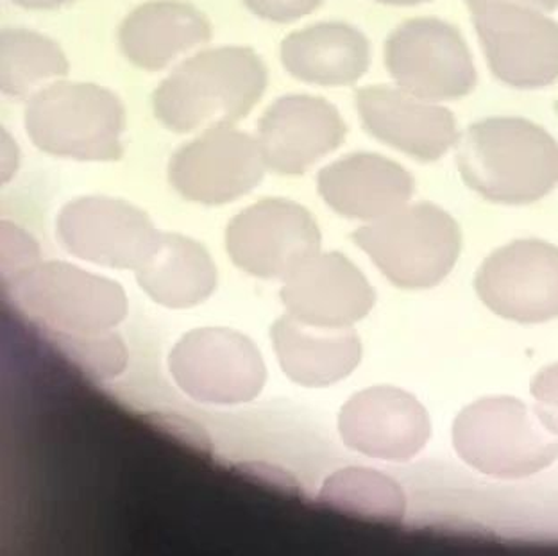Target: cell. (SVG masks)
<instances>
[{"mask_svg": "<svg viewBox=\"0 0 558 556\" xmlns=\"http://www.w3.org/2000/svg\"><path fill=\"white\" fill-rule=\"evenodd\" d=\"M281 63L294 80L308 85H354L369 70L371 45L353 25L320 22L284 38Z\"/></svg>", "mask_w": 558, "mask_h": 556, "instance_id": "ffe728a7", "label": "cell"}, {"mask_svg": "<svg viewBox=\"0 0 558 556\" xmlns=\"http://www.w3.org/2000/svg\"><path fill=\"white\" fill-rule=\"evenodd\" d=\"M56 343L83 371L97 378H111L124 368V346L111 331L94 335L56 334Z\"/></svg>", "mask_w": 558, "mask_h": 556, "instance_id": "d4e9b609", "label": "cell"}, {"mask_svg": "<svg viewBox=\"0 0 558 556\" xmlns=\"http://www.w3.org/2000/svg\"><path fill=\"white\" fill-rule=\"evenodd\" d=\"M15 289L27 312L54 334H105L128 313L119 283L60 262L35 265L16 279Z\"/></svg>", "mask_w": 558, "mask_h": 556, "instance_id": "52a82bcc", "label": "cell"}, {"mask_svg": "<svg viewBox=\"0 0 558 556\" xmlns=\"http://www.w3.org/2000/svg\"><path fill=\"white\" fill-rule=\"evenodd\" d=\"M319 226L308 209L287 200H264L236 215L226 231L234 264L256 278L284 279L319 253Z\"/></svg>", "mask_w": 558, "mask_h": 556, "instance_id": "30bf717a", "label": "cell"}, {"mask_svg": "<svg viewBox=\"0 0 558 556\" xmlns=\"http://www.w3.org/2000/svg\"><path fill=\"white\" fill-rule=\"evenodd\" d=\"M474 287L482 303L513 323H548L558 317V247L544 240H518L494 251L480 267Z\"/></svg>", "mask_w": 558, "mask_h": 556, "instance_id": "8fae6325", "label": "cell"}, {"mask_svg": "<svg viewBox=\"0 0 558 556\" xmlns=\"http://www.w3.org/2000/svg\"><path fill=\"white\" fill-rule=\"evenodd\" d=\"M272 342L284 374L304 387H326L353 373L362 358L359 335L349 328H319L281 318Z\"/></svg>", "mask_w": 558, "mask_h": 556, "instance_id": "44dd1931", "label": "cell"}, {"mask_svg": "<svg viewBox=\"0 0 558 556\" xmlns=\"http://www.w3.org/2000/svg\"><path fill=\"white\" fill-rule=\"evenodd\" d=\"M354 106L373 138L423 164L437 161L459 144L453 111L401 88L367 86L354 94Z\"/></svg>", "mask_w": 558, "mask_h": 556, "instance_id": "9a60e30c", "label": "cell"}, {"mask_svg": "<svg viewBox=\"0 0 558 556\" xmlns=\"http://www.w3.org/2000/svg\"><path fill=\"white\" fill-rule=\"evenodd\" d=\"M125 110L111 89L58 81L31 95L25 131L47 155L80 161L122 158Z\"/></svg>", "mask_w": 558, "mask_h": 556, "instance_id": "3957f363", "label": "cell"}, {"mask_svg": "<svg viewBox=\"0 0 558 556\" xmlns=\"http://www.w3.org/2000/svg\"><path fill=\"white\" fill-rule=\"evenodd\" d=\"M457 167L469 189L488 203L523 206L558 184V142L524 117H488L459 138Z\"/></svg>", "mask_w": 558, "mask_h": 556, "instance_id": "6da1fadb", "label": "cell"}, {"mask_svg": "<svg viewBox=\"0 0 558 556\" xmlns=\"http://www.w3.org/2000/svg\"><path fill=\"white\" fill-rule=\"evenodd\" d=\"M289 317L319 328H351L373 310L376 293L344 254L315 253L283 279Z\"/></svg>", "mask_w": 558, "mask_h": 556, "instance_id": "e0dca14e", "label": "cell"}, {"mask_svg": "<svg viewBox=\"0 0 558 556\" xmlns=\"http://www.w3.org/2000/svg\"><path fill=\"white\" fill-rule=\"evenodd\" d=\"M140 287L167 309H192L217 285V268L203 245L181 234H161L160 244L136 270Z\"/></svg>", "mask_w": 558, "mask_h": 556, "instance_id": "7402d4cb", "label": "cell"}, {"mask_svg": "<svg viewBox=\"0 0 558 556\" xmlns=\"http://www.w3.org/2000/svg\"><path fill=\"white\" fill-rule=\"evenodd\" d=\"M267 81L264 60L250 47L203 50L161 81L153 110L174 133L234 125L258 105Z\"/></svg>", "mask_w": 558, "mask_h": 556, "instance_id": "7a4b0ae2", "label": "cell"}, {"mask_svg": "<svg viewBox=\"0 0 558 556\" xmlns=\"http://www.w3.org/2000/svg\"><path fill=\"white\" fill-rule=\"evenodd\" d=\"M493 2H513V4L530 5L535 10L544 11V13H551L558 10V0H465L469 10L474 11L485 4H493Z\"/></svg>", "mask_w": 558, "mask_h": 556, "instance_id": "83f0119b", "label": "cell"}, {"mask_svg": "<svg viewBox=\"0 0 558 556\" xmlns=\"http://www.w3.org/2000/svg\"><path fill=\"white\" fill-rule=\"evenodd\" d=\"M340 437L354 451L409 462L432 437V423L423 404L396 387H373L356 394L342 408Z\"/></svg>", "mask_w": 558, "mask_h": 556, "instance_id": "2e32d148", "label": "cell"}, {"mask_svg": "<svg viewBox=\"0 0 558 556\" xmlns=\"http://www.w3.org/2000/svg\"><path fill=\"white\" fill-rule=\"evenodd\" d=\"M471 13L488 69L499 83L515 89H543L557 83V21L513 2H493Z\"/></svg>", "mask_w": 558, "mask_h": 556, "instance_id": "ba28073f", "label": "cell"}, {"mask_svg": "<svg viewBox=\"0 0 558 556\" xmlns=\"http://www.w3.org/2000/svg\"><path fill=\"white\" fill-rule=\"evenodd\" d=\"M325 0H244L247 10L258 19L275 24L300 21L317 10Z\"/></svg>", "mask_w": 558, "mask_h": 556, "instance_id": "4316f807", "label": "cell"}, {"mask_svg": "<svg viewBox=\"0 0 558 556\" xmlns=\"http://www.w3.org/2000/svg\"><path fill=\"white\" fill-rule=\"evenodd\" d=\"M345 134L344 119L328 100L284 95L259 119L256 142L267 169L279 176H300L339 149Z\"/></svg>", "mask_w": 558, "mask_h": 556, "instance_id": "5bb4252c", "label": "cell"}, {"mask_svg": "<svg viewBox=\"0 0 558 556\" xmlns=\"http://www.w3.org/2000/svg\"><path fill=\"white\" fill-rule=\"evenodd\" d=\"M323 499L342 512L374 522L403 519L404 494L395 480L371 469H345L329 478Z\"/></svg>", "mask_w": 558, "mask_h": 556, "instance_id": "cb8c5ba5", "label": "cell"}, {"mask_svg": "<svg viewBox=\"0 0 558 556\" xmlns=\"http://www.w3.org/2000/svg\"><path fill=\"white\" fill-rule=\"evenodd\" d=\"M319 192L345 219L376 222L396 214L414 195L409 170L374 153H354L320 170Z\"/></svg>", "mask_w": 558, "mask_h": 556, "instance_id": "ac0fdd59", "label": "cell"}, {"mask_svg": "<svg viewBox=\"0 0 558 556\" xmlns=\"http://www.w3.org/2000/svg\"><path fill=\"white\" fill-rule=\"evenodd\" d=\"M557 113H558V105H557Z\"/></svg>", "mask_w": 558, "mask_h": 556, "instance_id": "4dcf8cb0", "label": "cell"}, {"mask_svg": "<svg viewBox=\"0 0 558 556\" xmlns=\"http://www.w3.org/2000/svg\"><path fill=\"white\" fill-rule=\"evenodd\" d=\"M453 444L468 466L504 480L534 476L558 460V440L526 404L487 398L469 404L453 424Z\"/></svg>", "mask_w": 558, "mask_h": 556, "instance_id": "5b68a950", "label": "cell"}, {"mask_svg": "<svg viewBox=\"0 0 558 556\" xmlns=\"http://www.w3.org/2000/svg\"><path fill=\"white\" fill-rule=\"evenodd\" d=\"M265 169L256 138L222 125L203 131L172 156L169 181L185 200L219 206L250 194Z\"/></svg>", "mask_w": 558, "mask_h": 556, "instance_id": "7c38bea8", "label": "cell"}, {"mask_svg": "<svg viewBox=\"0 0 558 556\" xmlns=\"http://www.w3.org/2000/svg\"><path fill=\"white\" fill-rule=\"evenodd\" d=\"M378 4L396 5V8H412V5L424 4L428 0H374Z\"/></svg>", "mask_w": 558, "mask_h": 556, "instance_id": "f546056e", "label": "cell"}, {"mask_svg": "<svg viewBox=\"0 0 558 556\" xmlns=\"http://www.w3.org/2000/svg\"><path fill=\"white\" fill-rule=\"evenodd\" d=\"M385 67L398 88L429 102L464 99L478 83L464 35L434 16L412 19L390 33Z\"/></svg>", "mask_w": 558, "mask_h": 556, "instance_id": "8992f818", "label": "cell"}, {"mask_svg": "<svg viewBox=\"0 0 558 556\" xmlns=\"http://www.w3.org/2000/svg\"><path fill=\"white\" fill-rule=\"evenodd\" d=\"M175 383L195 401L240 404L258 396L265 365L255 343L231 329H195L169 358Z\"/></svg>", "mask_w": 558, "mask_h": 556, "instance_id": "9c48e42d", "label": "cell"}, {"mask_svg": "<svg viewBox=\"0 0 558 556\" xmlns=\"http://www.w3.org/2000/svg\"><path fill=\"white\" fill-rule=\"evenodd\" d=\"M69 60L60 45L31 29L0 33V89L13 99L40 92L50 80L69 74Z\"/></svg>", "mask_w": 558, "mask_h": 556, "instance_id": "603a6c76", "label": "cell"}, {"mask_svg": "<svg viewBox=\"0 0 558 556\" xmlns=\"http://www.w3.org/2000/svg\"><path fill=\"white\" fill-rule=\"evenodd\" d=\"M211 25L195 5L183 0H150L120 25L119 44L125 60L147 70L174 63L189 50L208 44Z\"/></svg>", "mask_w": 558, "mask_h": 556, "instance_id": "d6986e66", "label": "cell"}, {"mask_svg": "<svg viewBox=\"0 0 558 556\" xmlns=\"http://www.w3.org/2000/svg\"><path fill=\"white\" fill-rule=\"evenodd\" d=\"M535 413L541 423L558 437V363L543 368L532 383Z\"/></svg>", "mask_w": 558, "mask_h": 556, "instance_id": "484cf974", "label": "cell"}, {"mask_svg": "<svg viewBox=\"0 0 558 556\" xmlns=\"http://www.w3.org/2000/svg\"><path fill=\"white\" fill-rule=\"evenodd\" d=\"M58 237L69 253L92 264L138 270L160 244L149 217L125 201L81 197L61 209Z\"/></svg>", "mask_w": 558, "mask_h": 556, "instance_id": "4fadbf2b", "label": "cell"}, {"mask_svg": "<svg viewBox=\"0 0 558 556\" xmlns=\"http://www.w3.org/2000/svg\"><path fill=\"white\" fill-rule=\"evenodd\" d=\"M11 2L25 10L50 11L60 10L63 5L72 4L74 0H11Z\"/></svg>", "mask_w": 558, "mask_h": 556, "instance_id": "f1b7e54d", "label": "cell"}, {"mask_svg": "<svg viewBox=\"0 0 558 556\" xmlns=\"http://www.w3.org/2000/svg\"><path fill=\"white\" fill-rule=\"evenodd\" d=\"M354 244L399 289L437 287L457 265L462 231L439 206H404L385 219L369 222L353 234Z\"/></svg>", "mask_w": 558, "mask_h": 556, "instance_id": "277c9868", "label": "cell"}]
</instances>
